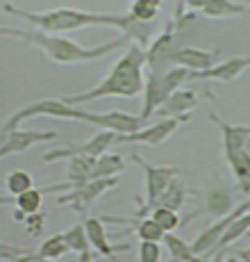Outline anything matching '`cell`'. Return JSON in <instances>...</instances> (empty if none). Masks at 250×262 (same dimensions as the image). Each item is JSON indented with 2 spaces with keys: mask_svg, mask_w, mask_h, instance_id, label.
I'll return each instance as SVG.
<instances>
[{
  "mask_svg": "<svg viewBox=\"0 0 250 262\" xmlns=\"http://www.w3.org/2000/svg\"><path fill=\"white\" fill-rule=\"evenodd\" d=\"M37 117H50V119H71V121H84L89 125H96L103 130H112L118 135H130L137 133L139 128H143L141 119L128 112H89V110L75 107V105L66 103L64 98H43L34 100V103L25 105V107L16 110L9 119H5L3 123V135L12 133V130L21 128L23 121L37 119Z\"/></svg>",
  "mask_w": 250,
  "mask_h": 262,
  "instance_id": "cell-1",
  "label": "cell"
},
{
  "mask_svg": "<svg viewBox=\"0 0 250 262\" xmlns=\"http://www.w3.org/2000/svg\"><path fill=\"white\" fill-rule=\"evenodd\" d=\"M148 64V50L139 43H130V48L125 50V55L112 67V71L107 73V78L93 89L82 94L64 96V100L71 105L80 103H93L100 98H137L139 94H143L146 87V73L143 67Z\"/></svg>",
  "mask_w": 250,
  "mask_h": 262,
  "instance_id": "cell-2",
  "label": "cell"
},
{
  "mask_svg": "<svg viewBox=\"0 0 250 262\" xmlns=\"http://www.w3.org/2000/svg\"><path fill=\"white\" fill-rule=\"evenodd\" d=\"M0 32L5 37H12V39H21V41L30 43V46L39 48L43 55L55 64H80V62H93V59H100L105 55L114 53V50H121L123 46H128L130 39L121 37V39H114V41L107 43H100V46H82V43L73 41L68 37H59V34H50L43 32V30H18V28H7L3 25Z\"/></svg>",
  "mask_w": 250,
  "mask_h": 262,
  "instance_id": "cell-3",
  "label": "cell"
},
{
  "mask_svg": "<svg viewBox=\"0 0 250 262\" xmlns=\"http://www.w3.org/2000/svg\"><path fill=\"white\" fill-rule=\"evenodd\" d=\"M5 14H12L16 18H23L30 25H34L37 30L50 34H64V32H75V30H84V28H116L123 30L128 14H93V12H82V9H73V7H55L46 9V12H28L21 9L16 5H3Z\"/></svg>",
  "mask_w": 250,
  "mask_h": 262,
  "instance_id": "cell-4",
  "label": "cell"
},
{
  "mask_svg": "<svg viewBox=\"0 0 250 262\" xmlns=\"http://www.w3.org/2000/svg\"><path fill=\"white\" fill-rule=\"evenodd\" d=\"M189 69L184 67H173L166 73H155V69L146 75V87H143V110L139 114L141 123L146 125L153 119L155 112L162 110V105L171 98L173 92H178L184 82L189 80Z\"/></svg>",
  "mask_w": 250,
  "mask_h": 262,
  "instance_id": "cell-5",
  "label": "cell"
},
{
  "mask_svg": "<svg viewBox=\"0 0 250 262\" xmlns=\"http://www.w3.org/2000/svg\"><path fill=\"white\" fill-rule=\"evenodd\" d=\"M132 162L141 164L143 173H146V201H143V205L137 212V219H143V216H150V212L159 205L162 194L168 189V185L178 178L180 171L175 167H155V164L146 162L139 153H132Z\"/></svg>",
  "mask_w": 250,
  "mask_h": 262,
  "instance_id": "cell-6",
  "label": "cell"
},
{
  "mask_svg": "<svg viewBox=\"0 0 250 262\" xmlns=\"http://www.w3.org/2000/svg\"><path fill=\"white\" fill-rule=\"evenodd\" d=\"M187 121H189V117H162L157 123H146L143 128H139L137 133L118 135L116 144H146L150 148H159V146L166 144V139L171 137L182 123H187Z\"/></svg>",
  "mask_w": 250,
  "mask_h": 262,
  "instance_id": "cell-7",
  "label": "cell"
},
{
  "mask_svg": "<svg viewBox=\"0 0 250 262\" xmlns=\"http://www.w3.org/2000/svg\"><path fill=\"white\" fill-rule=\"evenodd\" d=\"M118 133H112V130H100V133L93 135L89 142L84 144H73L66 146V148H55L48 150V153L41 155L43 162H57V160H71L78 158V155H89V158H100L109 150V146H116Z\"/></svg>",
  "mask_w": 250,
  "mask_h": 262,
  "instance_id": "cell-8",
  "label": "cell"
},
{
  "mask_svg": "<svg viewBox=\"0 0 250 262\" xmlns=\"http://www.w3.org/2000/svg\"><path fill=\"white\" fill-rule=\"evenodd\" d=\"M118 185V178L112 176V178H96L89 180V183L80 185V187H73L68 191H64L57 199V205H71L80 214L87 212V208L93 203L96 199H100L103 194H107L109 189H114Z\"/></svg>",
  "mask_w": 250,
  "mask_h": 262,
  "instance_id": "cell-9",
  "label": "cell"
},
{
  "mask_svg": "<svg viewBox=\"0 0 250 262\" xmlns=\"http://www.w3.org/2000/svg\"><path fill=\"white\" fill-rule=\"evenodd\" d=\"M246 212H250V196H248V201H243L241 205H237V208L232 210L230 214H225V216H218L214 224H209L207 228L203 230V233L198 235L196 239H193V251L200 255H209L212 253V249L218 244V239L225 235V230L230 228V226L234 224V221L239 219V216H243Z\"/></svg>",
  "mask_w": 250,
  "mask_h": 262,
  "instance_id": "cell-10",
  "label": "cell"
},
{
  "mask_svg": "<svg viewBox=\"0 0 250 262\" xmlns=\"http://www.w3.org/2000/svg\"><path fill=\"white\" fill-rule=\"evenodd\" d=\"M57 139V133L55 130H28V128H16L12 133L3 135V146H0V155L3 158H9V155L16 153H25L32 146L39 144H50Z\"/></svg>",
  "mask_w": 250,
  "mask_h": 262,
  "instance_id": "cell-11",
  "label": "cell"
},
{
  "mask_svg": "<svg viewBox=\"0 0 250 262\" xmlns=\"http://www.w3.org/2000/svg\"><path fill=\"white\" fill-rule=\"evenodd\" d=\"M216 57H218V50L184 46V48L173 50L166 62H171L173 67H184V69H189V71H205V69L218 64Z\"/></svg>",
  "mask_w": 250,
  "mask_h": 262,
  "instance_id": "cell-12",
  "label": "cell"
},
{
  "mask_svg": "<svg viewBox=\"0 0 250 262\" xmlns=\"http://www.w3.org/2000/svg\"><path fill=\"white\" fill-rule=\"evenodd\" d=\"M250 69V57H230L225 62H218L205 71H191L189 80H218V82H234L241 73Z\"/></svg>",
  "mask_w": 250,
  "mask_h": 262,
  "instance_id": "cell-13",
  "label": "cell"
},
{
  "mask_svg": "<svg viewBox=\"0 0 250 262\" xmlns=\"http://www.w3.org/2000/svg\"><path fill=\"white\" fill-rule=\"evenodd\" d=\"M191 12H200L207 18H237L241 14H246V5L234 3V0H184Z\"/></svg>",
  "mask_w": 250,
  "mask_h": 262,
  "instance_id": "cell-14",
  "label": "cell"
},
{
  "mask_svg": "<svg viewBox=\"0 0 250 262\" xmlns=\"http://www.w3.org/2000/svg\"><path fill=\"white\" fill-rule=\"evenodd\" d=\"M209 119H212L214 123L221 128L225 158H228V155H232V153H237V150H241V148H246V144H248V139H250V123L248 125L246 123H239V125L228 123V121L221 119L216 112L209 114Z\"/></svg>",
  "mask_w": 250,
  "mask_h": 262,
  "instance_id": "cell-15",
  "label": "cell"
},
{
  "mask_svg": "<svg viewBox=\"0 0 250 262\" xmlns=\"http://www.w3.org/2000/svg\"><path fill=\"white\" fill-rule=\"evenodd\" d=\"M84 228H87L91 246L103 255V258H114V253L130 249V244H112V242H109L107 233H105L103 219H93V216H89V219H84Z\"/></svg>",
  "mask_w": 250,
  "mask_h": 262,
  "instance_id": "cell-16",
  "label": "cell"
},
{
  "mask_svg": "<svg viewBox=\"0 0 250 262\" xmlns=\"http://www.w3.org/2000/svg\"><path fill=\"white\" fill-rule=\"evenodd\" d=\"M198 100L200 98H198V94L193 92V89H182L180 87L178 92H173L171 98L162 105L159 114H162V117H189V112L198 105Z\"/></svg>",
  "mask_w": 250,
  "mask_h": 262,
  "instance_id": "cell-17",
  "label": "cell"
},
{
  "mask_svg": "<svg viewBox=\"0 0 250 262\" xmlns=\"http://www.w3.org/2000/svg\"><path fill=\"white\" fill-rule=\"evenodd\" d=\"M98 158H89V155H78V158L68 160L66 169V183H71V187H80V185L93 180V167H96Z\"/></svg>",
  "mask_w": 250,
  "mask_h": 262,
  "instance_id": "cell-18",
  "label": "cell"
},
{
  "mask_svg": "<svg viewBox=\"0 0 250 262\" xmlns=\"http://www.w3.org/2000/svg\"><path fill=\"white\" fill-rule=\"evenodd\" d=\"M164 246H166V251L171 253V258L178 260V262H209L207 255L196 253L191 244H187V242H184L182 237H178L175 233H166Z\"/></svg>",
  "mask_w": 250,
  "mask_h": 262,
  "instance_id": "cell-19",
  "label": "cell"
},
{
  "mask_svg": "<svg viewBox=\"0 0 250 262\" xmlns=\"http://www.w3.org/2000/svg\"><path fill=\"white\" fill-rule=\"evenodd\" d=\"M228 164L232 169L234 178H237V185L243 194H250V153L246 148L237 150V153L228 155Z\"/></svg>",
  "mask_w": 250,
  "mask_h": 262,
  "instance_id": "cell-20",
  "label": "cell"
},
{
  "mask_svg": "<svg viewBox=\"0 0 250 262\" xmlns=\"http://www.w3.org/2000/svg\"><path fill=\"white\" fill-rule=\"evenodd\" d=\"M246 233H250V212H246L243 216H239V219L234 221V224L230 226L228 230H225V235H223L221 239H218V244L214 246V249H212V253H209V255L218 253V251H223L225 246L234 244V242H237V239H241Z\"/></svg>",
  "mask_w": 250,
  "mask_h": 262,
  "instance_id": "cell-21",
  "label": "cell"
},
{
  "mask_svg": "<svg viewBox=\"0 0 250 262\" xmlns=\"http://www.w3.org/2000/svg\"><path fill=\"white\" fill-rule=\"evenodd\" d=\"M39 253L46 255L50 260H62L66 253H71V246L66 242V233H55L46 237L39 246Z\"/></svg>",
  "mask_w": 250,
  "mask_h": 262,
  "instance_id": "cell-22",
  "label": "cell"
},
{
  "mask_svg": "<svg viewBox=\"0 0 250 262\" xmlns=\"http://www.w3.org/2000/svg\"><path fill=\"white\" fill-rule=\"evenodd\" d=\"M125 169L123 158L116 153H105L96 160V167H93V180L96 178H112V176H118Z\"/></svg>",
  "mask_w": 250,
  "mask_h": 262,
  "instance_id": "cell-23",
  "label": "cell"
},
{
  "mask_svg": "<svg viewBox=\"0 0 250 262\" xmlns=\"http://www.w3.org/2000/svg\"><path fill=\"white\" fill-rule=\"evenodd\" d=\"M234 208H237V205L232 203V196H230L225 189H216V191H212V194H209V199H207V210H205V212L212 214V216H216V219H218V216L230 214Z\"/></svg>",
  "mask_w": 250,
  "mask_h": 262,
  "instance_id": "cell-24",
  "label": "cell"
},
{
  "mask_svg": "<svg viewBox=\"0 0 250 262\" xmlns=\"http://www.w3.org/2000/svg\"><path fill=\"white\" fill-rule=\"evenodd\" d=\"M43 196H46V191H43V189L32 187V189L23 191L21 196H16V208L21 210V212H25V216L37 214V212H41Z\"/></svg>",
  "mask_w": 250,
  "mask_h": 262,
  "instance_id": "cell-25",
  "label": "cell"
},
{
  "mask_svg": "<svg viewBox=\"0 0 250 262\" xmlns=\"http://www.w3.org/2000/svg\"><path fill=\"white\" fill-rule=\"evenodd\" d=\"M150 216H153V219L157 221V224L162 226L164 230H166V233H175V230H178L180 226L184 224L182 216L178 214V210L166 208V205H157V208L150 212Z\"/></svg>",
  "mask_w": 250,
  "mask_h": 262,
  "instance_id": "cell-26",
  "label": "cell"
},
{
  "mask_svg": "<svg viewBox=\"0 0 250 262\" xmlns=\"http://www.w3.org/2000/svg\"><path fill=\"white\" fill-rule=\"evenodd\" d=\"M5 187H7L9 194L21 196L23 191L34 187V178H32V173H28V171L16 169V171H12V173H7V178H5Z\"/></svg>",
  "mask_w": 250,
  "mask_h": 262,
  "instance_id": "cell-27",
  "label": "cell"
},
{
  "mask_svg": "<svg viewBox=\"0 0 250 262\" xmlns=\"http://www.w3.org/2000/svg\"><path fill=\"white\" fill-rule=\"evenodd\" d=\"M0 258L3 260H9V262H62V260H50L46 258V255H41L37 251H23V249H14V246H7V244H3V251H0ZM71 262V260H68Z\"/></svg>",
  "mask_w": 250,
  "mask_h": 262,
  "instance_id": "cell-28",
  "label": "cell"
},
{
  "mask_svg": "<svg viewBox=\"0 0 250 262\" xmlns=\"http://www.w3.org/2000/svg\"><path fill=\"white\" fill-rule=\"evenodd\" d=\"M134 230H137L139 239H150V242H164L166 237V230L153 219V216H143L134 224Z\"/></svg>",
  "mask_w": 250,
  "mask_h": 262,
  "instance_id": "cell-29",
  "label": "cell"
},
{
  "mask_svg": "<svg viewBox=\"0 0 250 262\" xmlns=\"http://www.w3.org/2000/svg\"><path fill=\"white\" fill-rule=\"evenodd\" d=\"M187 194H189V191L178 183V178H175L173 183L168 185V189L162 194V199H159V205H166V208H173V210H178V212H180V208L187 203Z\"/></svg>",
  "mask_w": 250,
  "mask_h": 262,
  "instance_id": "cell-30",
  "label": "cell"
},
{
  "mask_svg": "<svg viewBox=\"0 0 250 262\" xmlns=\"http://www.w3.org/2000/svg\"><path fill=\"white\" fill-rule=\"evenodd\" d=\"M66 242L71 246V251L75 253H82V251H89L91 242H89V235H87V228H84V221L82 224H75L66 230Z\"/></svg>",
  "mask_w": 250,
  "mask_h": 262,
  "instance_id": "cell-31",
  "label": "cell"
},
{
  "mask_svg": "<svg viewBox=\"0 0 250 262\" xmlns=\"http://www.w3.org/2000/svg\"><path fill=\"white\" fill-rule=\"evenodd\" d=\"M130 16H134L137 21H157L159 16V7H155V5H150L148 0H132V7H130Z\"/></svg>",
  "mask_w": 250,
  "mask_h": 262,
  "instance_id": "cell-32",
  "label": "cell"
},
{
  "mask_svg": "<svg viewBox=\"0 0 250 262\" xmlns=\"http://www.w3.org/2000/svg\"><path fill=\"white\" fill-rule=\"evenodd\" d=\"M139 262H162V246H159V242L141 239V244H139Z\"/></svg>",
  "mask_w": 250,
  "mask_h": 262,
  "instance_id": "cell-33",
  "label": "cell"
},
{
  "mask_svg": "<svg viewBox=\"0 0 250 262\" xmlns=\"http://www.w3.org/2000/svg\"><path fill=\"white\" fill-rule=\"evenodd\" d=\"M25 228H28V233L32 235V237H41V235L46 233V214L37 212V214L25 216Z\"/></svg>",
  "mask_w": 250,
  "mask_h": 262,
  "instance_id": "cell-34",
  "label": "cell"
},
{
  "mask_svg": "<svg viewBox=\"0 0 250 262\" xmlns=\"http://www.w3.org/2000/svg\"><path fill=\"white\" fill-rule=\"evenodd\" d=\"M75 262H93V253L91 251H82V253H78Z\"/></svg>",
  "mask_w": 250,
  "mask_h": 262,
  "instance_id": "cell-35",
  "label": "cell"
},
{
  "mask_svg": "<svg viewBox=\"0 0 250 262\" xmlns=\"http://www.w3.org/2000/svg\"><path fill=\"white\" fill-rule=\"evenodd\" d=\"M234 255H237V258L241 260V262H250V246H248V249H241V251H237V253H234Z\"/></svg>",
  "mask_w": 250,
  "mask_h": 262,
  "instance_id": "cell-36",
  "label": "cell"
},
{
  "mask_svg": "<svg viewBox=\"0 0 250 262\" xmlns=\"http://www.w3.org/2000/svg\"><path fill=\"white\" fill-rule=\"evenodd\" d=\"M225 255H228L225 251H218V253L212 255V260H209V262H225Z\"/></svg>",
  "mask_w": 250,
  "mask_h": 262,
  "instance_id": "cell-37",
  "label": "cell"
},
{
  "mask_svg": "<svg viewBox=\"0 0 250 262\" xmlns=\"http://www.w3.org/2000/svg\"><path fill=\"white\" fill-rule=\"evenodd\" d=\"M148 3H150V5H155V7H162L164 0H148Z\"/></svg>",
  "mask_w": 250,
  "mask_h": 262,
  "instance_id": "cell-38",
  "label": "cell"
},
{
  "mask_svg": "<svg viewBox=\"0 0 250 262\" xmlns=\"http://www.w3.org/2000/svg\"><path fill=\"white\" fill-rule=\"evenodd\" d=\"M225 262H241V260H239L237 255H230V258H225Z\"/></svg>",
  "mask_w": 250,
  "mask_h": 262,
  "instance_id": "cell-39",
  "label": "cell"
},
{
  "mask_svg": "<svg viewBox=\"0 0 250 262\" xmlns=\"http://www.w3.org/2000/svg\"><path fill=\"white\" fill-rule=\"evenodd\" d=\"M109 260H112V262H118L116 258H109ZM171 262H178V260H171Z\"/></svg>",
  "mask_w": 250,
  "mask_h": 262,
  "instance_id": "cell-40",
  "label": "cell"
},
{
  "mask_svg": "<svg viewBox=\"0 0 250 262\" xmlns=\"http://www.w3.org/2000/svg\"><path fill=\"white\" fill-rule=\"evenodd\" d=\"M243 5H246V7H250V0H243Z\"/></svg>",
  "mask_w": 250,
  "mask_h": 262,
  "instance_id": "cell-41",
  "label": "cell"
},
{
  "mask_svg": "<svg viewBox=\"0 0 250 262\" xmlns=\"http://www.w3.org/2000/svg\"><path fill=\"white\" fill-rule=\"evenodd\" d=\"M71 262H75V260H71Z\"/></svg>",
  "mask_w": 250,
  "mask_h": 262,
  "instance_id": "cell-42",
  "label": "cell"
}]
</instances>
